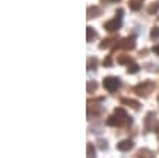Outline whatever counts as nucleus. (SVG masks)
<instances>
[{"mask_svg":"<svg viewBox=\"0 0 159 158\" xmlns=\"http://www.w3.org/2000/svg\"><path fill=\"white\" fill-rule=\"evenodd\" d=\"M118 62H119V64H130V62H132V59H130L129 56L123 55V56H119V58H118Z\"/></svg>","mask_w":159,"mask_h":158,"instance_id":"obj_15","label":"nucleus"},{"mask_svg":"<svg viewBox=\"0 0 159 158\" xmlns=\"http://www.w3.org/2000/svg\"><path fill=\"white\" fill-rule=\"evenodd\" d=\"M113 42H116V40H113V38H105V40L99 45V48L100 50H105V48H108L110 45H113Z\"/></svg>","mask_w":159,"mask_h":158,"instance_id":"obj_12","label":"nucleus"},{"mask_svg":"<svg viewBox=\"0 0 159 158\" xmlns=\"http://www.w3.org/2000/svg\"><path fill=\"white\" fill-rule=\"evenodd\" d=\"M111 2H119V0H111Z\"/></svg>","mask_w":159,"mask_h":158,"instance_id":"obj_25","label":"nucleus"},{"mask_svg":"<svg viewBox=\"0 0 159 158\" xmlns=\"http://www.w3.org/2000/svg\"><path fill=\"white\" fill-rule=\"evenodd\" d=\"M140 70V67L135 64V62H130V64H127V74H137Z\"/></svg>","mask_w":159,"mask_h":158,"instance_id":"obj_11","label":"nucleus"},{"mask_svg":"<svg viewBox=\"0 0 159 158\" xmlns=\"http://www.w3.org/2000/svg\"><path fill=\"white\" fill-rule=\"evenodd\" d=\"M154 88H156V85H154L153 82H150V80H145V82H142V83L135 85L132 91H134L135 94H139V96L147 98V96H150V93H153V91H154Z\"/></svg>","mask_w":159,"mask_h":158,"instance_id":"obj_2","label":"nucleus"},{"mask_svg":"<svg viewBox=\"0 0 159 158\" xmlns=\"http://www.w3.org/2000/svg\"><path fill=\"white\" fill-rule=\"evenodd\" d=\"M97 144H99V147H100L102 150H105V149L108 147V146H107V141H103V139H99V142H97Z\"/></svg>","mask_w":159,"mask_h":158,"instance_id":"obj_20","label":"nucleus"},{"mask_svg":"<svg viewBox=\"0 0 159 158\" xmlns=\"http://www.w3.org/2000/svg\"><path fill=\"white\" fill-rule=\"evenodd\" d=\"M100 13H102V11H100L99 7H89V8H88V19L100 16Z\"/></svg>","mask_w":159,"mask_h":158,"instance_id":"obj_7","label":"nucleus"},{"mask_svg":"<svg viewBox=\"0 0 159 158\" xmlns=\"http://www.w3.org/2000/svg\"><path fill=\"white\" fill-rule=\"evenodd\" d=\"M115 46H119V48H124V50H134L135 48V37H127L124 40H121V43H115Z\"/></svg>","mask_w":159,"mask_h":158,"instance_id":"obj_5","label":"nucleus"},{"mask_svg":"<svg viewBox=\"0 0 159 158\" xmlns=\"http://www.w3.org/2000/svg\"><path fill=\"white\" fill-rule=\"evenodd\" d=\"M157 10H159V2H156V3H153V5L148 7V13H151V15H153V13H156Z\"/></svg>","mask_w":159,"mask_h":158,"instance_id":"obj_18","label":"nucleus"},{"mask_svg":"<svg viewBox=\"0 0 159 158\" xmlns=\"http://www.w3.org/2000/svg\"><path fill=\"white\" fill-rule=\"evenodd\" d=\"M96 65H97V59L96 58H92L88 61V69L89 70H96Z\"/></svg>","mask_w":159,"mask_h":158,"instance_id":"obj_16","label":"nucleus"},{"mask_svg":"<svg viewBox=\"0 0 159 158\" xmlns=\"http://www.w3.org/2000/svg\"><path fill=\"white\" fill-rule=\"evenodd\" d=\"M86 153H88V156H94V155H96V149H94V146H92L91 142H88V149H86Z\"/></svg>","mask_w":159,"mask_h":158,"instance_id":"obj_14","label":"nucleus"},{"mask_svg":"<svg viewBox=\"0 0 159 158\" xmlns=\"http://www.w3.org/2000/svg\"><path fill=\"white\" fill-rule=\"evenodd\" d=\"M142 3H143V0H129V7L134 11H139L142 8Z\"/></svg>","mask_w":159,"mask_h":158,"instance_id":"obj_10","label":"nucleus"},{"mask_svg":"<svg viewBox=\"0 0 159 158\" xmlns=\"http://www.w3.org/2000/svg\"><path fill=\"white\" fill-rule=\"evenodd\" d=\"M157 101H159V96H157Z\"/></svg>","mask_w":159,"mask_h":158,"instance_id":"obj_26","label":"nucleus"},{"mask_svg":"<svg viewBox=\"0 0 159 158\" xmlns=\"http://www.w3.org/2000/svg\"><path fill=\"white\" fill-rule=\"evenodd\" d=\"M121 104H126V105H130L132 109H135V110H139L140 109V104L137 102V101H134V99H121Z\"/></svg>","mask_w":159,"mask_h":158,"instance_id":"obj_9","label":"nucleus"},{"mask_svg":"<svg viewBox=\"0 0 159 158\" xmlns=\"http://www.w3.org/2000/svg\"><path fill=\"white\" fill-rule=\"evenodd\" d=\"M123 10L119 8V10H116V18H113V19H110V21H107V22H103V27L107 29L108 32H115V31H118L119 27H121V24H123Z\"/></svg>","mask_w":159,"mask_h":158,"instance_id":"obj_3","label":"nucleus"},{"mask_svg":"<svg viewBox=\"0 0 159 158\" xmlns=\"http://www.w3.org/2000/svg\"><path fill=\"white\" fill-rule=\"evenodd\" d=\"M153 117H154V113H153V112H150V113L147 115V125H145V129H147V131H150V128H151V122H153Z\"/></svg>","mask_w":159,"mask_h":158,"instance_id":"obj_13","label":"nucleus"},{"mask_svg":"<svg viewBox=\"0 0 159 158\" xmlns=\"http://www.w3.org/2000/svg\"><path fill=\"white\" fill-rule=\"evenodd\" d=\"M132 147H134V142H132L130 139H124V141L116 144V149L119 152H129V150H132Z\"/></svg>","mask_w":159,"mask_h":158,"instance_id":"obj_6","label":"nucleus"},{"mask_svg":"<svg viewBox=\"0 0 159 158\" xmlns=\"http://www.w3.org/2000/svg\"><path fill=\"white\" fill-rule=\"evenodd\" d=\"M151 38H153V40L159 38V27H154V29L151 31Z\"/></svg>","mask_w":159,"mask_h":158,"instance_id":"obj_19","label":"nucleus"},{"mask_svg":"<svg viewBox=\"0 0 159 158\" xmlns=\"http://www.w3.org/2000/svg\"><path fill=\"white\" fill-rule=\"evenodd\" d=\"M103 88L110 91V93H113V91H118L119 88H121V78L119 77H105L103 78Z\"/></svg>","mask_w":159,"mask_h":158,"instance_id":"obj_4","label":"nucleus"},{"mask_svg":"<svg viewBox=\"0 0 159 158\" xmlns=\"http://www.w3.org/2000/svg\"><path fill=\"white\" fill-rule=\"evenodd\" d=\"M103 65H107V67H108V65H111V56H108L107 59L103 61Z\"/></svg>","mask_w":159,"mask_h":158,"instance_id":"obj_22","label":"nucleus"},{"mask_svg":"<svg viewBox=\"0 0 159 158\" xmlns=\"http://www.w3.org/2000/svg\"><path fill=\"white\" fill-rule=\"evenodd\" d=\"M132 123V118H129V115L126 113L124 109H116L113 112V115H110L107 118V125L108 126H123V125H129Z\"/></svg>","mask_w":159,"mask_h":158,"instance_id":"obj_1","label":"nucleus"},{"mask_svg":"<svg viewBox=\"0 0 159 158\" xmlns=\"http://www.w3.org/2000/svg\"><path fill=\"white\" fill-rule=\"evenodd\" d=\"M154 133H156V134H159V123H156V125H154Z\"/></svg>","mask_w":159,"mask_h":158,"instance_id":"obj_24","label":"nucleus"},{"mask_svg":"<svg viewBox=\"0 0 159 158\" xmlns=\"http://www.w3.org/2000/svg\"><path fill=\"white\" fill-rule=\"evenodd\" d=\"M153 53H154V55H157V56H159V43L153 46Z\"/></svg>","mask_w":159,"mask_h":158,"instance_id":"obj_23","label":"nucleus"},{"mask_svg":"<svg viewBox=\"0 0 159 158\" xmlns=\"http://www.w3.org/2000/svg\"><path fill=\"white\" fill-rule=\"evenodd\" d=\"M140 155H150V156H153L154 153H153V152H150V150H140V152L137 153V156H140Z\"/></svg>","mask_w":159,"mask_h":158,"instance_id":"obj_21","label":"nucleus"},{"mask_svg":"<svg viewBox=\"0 0 159 158\" xmlns=\"http://www.w3.org/2000/svg\"><path fill=\"white\" fill-rule=\"evenodd\" d=\"M97 38V32L92 29V27H86V40L88 42H92Z\"/></svg>","mask_w":159,"mask_h":158,"instance_id":"obj_8","label":"nucleus"},{"mask_svg":"<svg viewBox=\"0 0 159 158\" xmlns=\"http://www.w3.org/2000/svg\"><path fill=\"white\" fill-rule=\"evenodd\" d=\"M96 89H97V83L96 82H89L88 83V93H94Z\"/></svg>","mask_w":159,"mask_h":158,"instance_id":"obj_17","label":"nucleus"}]
</instances>
